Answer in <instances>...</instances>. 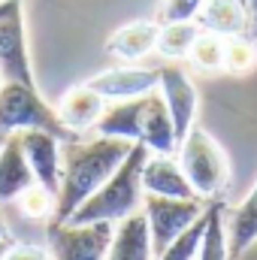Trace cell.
<instances>
[{
  "mask_svg": "<svg viewBox=\"0 0 257 260\" xmlns=\"http://www.w3.org/2000/svg\"><path fill=\"white\" fill-rule=\"evenodd\" d=\"M142 100H145V94L106 106L100 121H97V136H112V139H124V142L136 145L139 142V124H142Z\"/></svg>",
  "mask_w": 257,
  "mask_h": 260,
  "instance_id": "ac0fdd59",
  "label": "cell"
},
{
  "mask_svg": "<svg viewBox=\"0 0 257 260\" xmlns=\"http://www.w3.org/2000/svg\"><path fill=\"white\" fill-rule=\"evenodd\" d=\"M200 24L197 21H173V24H160V34H157V49L167 61H176V58H188L194 40L200 37Z\"/></svg>",
  "mask_w": 257,
  "mask_h": 260,
  "instance_id": "44dd1931",
  "label": "cell"
},
{
  "mask_svg": "<svg viewBox=\"0 0 257 260\" xmlns=\"http://www.w3.org/2000/svg\"><path fill=\"white\" fill-rule=\"evenodd\" d=\"M139 145H145L148 154H173L179 148V136L173 127L170 109L164 103V97L154 91L145 94L142 100V124H139Z\"/></svg>",
  "mask_w": 257,
  "mask_h": 260,
  "instance_id": "8fae6325",
  "label": "cell"
},
{
  "mask_svg": "<svg viewBox=\"0 0 257 260\" xmlns=\"http://www.w3.org/2000/svg\"><path fill=\"white\" fill-rule=\"evenodd\" d=\"M179 167L200 200H215L230 182V160L224 148L197 124L179 142Z\"/></svg>",
  "mask_w": 257,
  "mask_h": 260,
  "instance_id": "3957f363",
  "label": "cell"
},
{
  "mask_svg": "<svg viewBox=\"0 0 257 260\" xmlns=\"http://www.w3.org/2000/svg\"><path fill=\"white\" fill-rule=\"evenodd\" d=\"M257 242V182L248 191V197L233 209L227 221V245H230V260L242 257Z\"/></svg>",
  "mask_w": 257,
  "mask_h": 260,
  "instance_id": "d6986e66",
  "label": "cell"
},
{
  "mask_svg": "<svg viewBox=\"0 0 257 260\" xmlns=\"http://www.w3.org/2000/svg\"><path fill=\"white\" fill-rule=\"evenodd\" d=\"M257 67V49L248 34L224 37V73L230 76H248Z\"/></svg>",
  "mask_w": 257,
  "mask_h": 260,
  "instance_id": "7402d4cb",
  "label": "cell"
},
{
  "mask_svg": "<svg viewBox=\"0 0 257 260\" xmlns=\"http://www.w3.org/2000/svg\"><path fill=\"white\" fill-rule=\"evenodd\" d=\"M106 260H154L148 221H145L142 212H133L130 218L115 224Z\"/></svg>",
  "mask_w": 257,
  "mask_h": 260,
  "instance_id": "9a60e30c",
  "label": "cell"
},
{
  "mask_svg": "<svg viewBox=\"0 0 257 260\" xmlns=\"http://www.w3.org/2000/svg\"><path fill=\"white\" fill-rule=\"evenodd\" d=\"M30 185H37L34 170L24 157L18 133H9L0 145V203H15Z\"/></svg>",
  "mask_w": 257,
  "mask_h": 260,
  "instance_id": "4fadbf2b",
  "label": "cell"
},
{
  "mask_svg": "<svg viewBox=\"0 0 257 260\" xmlns=\"http://www.w3.org/2000/svg\"><path fill=\"white\" fill-rule=\"evenodd\" d=\"M6 136H9V133H3V130H0V145H3V139H6Z\"/></svg>",
  "mask_w": 257,
  "mask_h": 260,
  "instance_id": "4dcf8cb0",
  "label": "cell"
},
{
  "mask_svg": "<svg viewBox=\"0 0 257 260\" xmlns=\"http://www.w3.org/2000/svg\"><path fill=\"white\" fill-rule=\"evenodd\" d=\"M203 230H206V212L194 221L185 233H179L154 260H194L197 251H200V242H203Z\"/></svg>",
  "mask_w": 257,
  "mask_h": 260,
  "instance_id": "cb8c5ba5",
  "label": "cell"
},
{
  "mask_svg": "<svg viewBox=\"0 0 257 260\" xmlns=\"http://www.w3.org/2000/svg\"><path fill=\"white\" fill-rule=\"evenodd\" d=\"M0 76L3 82L37 85L27 52L24 0H0Z\"/></svg>",
  "mask_w": 257,
  "mask_h": 260,
  "instance_id": "5b68a950",
  "label": "cell"
},
{
  "mask_svg": "<svg viewBox=\"0 0 257 260\" xmlns=\"http://www.w3.org/2000/svg\"><path fill=\"white\" fill-rule=\"evenodd\" d=\"M203 3H206V0H160L157 18H160V24H173V21H197Z\"/></svg>",
  "mask_w": 257,
  "mask_h": 260,
  "instance_id": "484cf974",
  "label": "cell"
},
{
  "mask_svg": "<svg viewBox=\"0 0 257 260\" xmlns=\"http://www.w3.org/2000/svg\"><path fill=\"white\" fill-rule=\"evenodd\" d=\"M115 224H58L49 227L52 260H106Z\"/></svg>",
  "mask_w": 257,
  "mask_h": 260,
  "instance_id": "52a82bcc",
  "label": "cell"
},
{
  "mask_svg": "<svg viewBox=\"0 0 257 260\" xmlns=\"http://www.w3.org/2000/svg\"><path fill=\"white\" fill-rule=\"evenodd\" d=\"M206 212L203 200H170V197H145L142 203V215L148 221V233H151V248L154 257L179 236L191 227L194 221Z\"/></svg>",
  "mask_w": 257,
  "mask_h": 260,
  "instance_id": "8992f818",
  "label": "cell"
},
{
  "mask_svg": "<svg viewBox=\"0 0 257 260\" xmlns=\"http://www.w3.org/2000/svg\"><path fill=\"white\" fill-rule=\"evenodd\" d=\"M24 157L34 170L37 185H43L49 194L58 197L61 191V139L43 130H24L18 133Z\"/></svg>",
  "mask_w": 257,
  "mask_h": 260,
  "instance_id": "30bf717a",
  "label": "cell"
},
{
  "mask_svg": "<svg viewBox=\"0 0 257 260\" xmlns=\"http://www.w3.org/2000/svg\"><path fill=\"white\" fill-rule=\"evenodd\" d=\"M157 34H160V24L154 21H130L109 37L106 52L121 61H142L157 49Z\"/></svg>",
  "mask_w": 257,
  "mask_h": 260,
  "instance_id": "2e32d148",
  "label": "cell"
},
{
  "mask_svg": "<svg viewBox=\"0 0 257 260\" xmlns=\"http://www.w3.org/2000/svg\"><path fill=\"white\" fill-rule=\"evenodd\" d=\"M18 203V209H21V215L24 218H30V221H46V218H52L55 221V209H58V197L49 194L43 185H30L24 194L15 200Z\"/></svg>",
  "mask_w": 257,
  "mask_h": 260,
  "instance_id": "d4e9b609",
  "label": "cell"
},
{
  "mask_svg": "<svg viewBox=\"0 0 257 260\" xmlns=\"http://www.w3.org/2000/svg\"><path fill=\"white\" fill-rule=\"evenodd\" d=\"M103 109H106V100H103L97 91H91L88 85L70 88L64 97L58 100V106H55V112H58L61 124L67 127V133L97 127V121H100Z\"/></svg>",
  "mask_w": 257,
  "mask_h": 260,
  "instance_id": "5bb4252c",
  "label": "cell"
},
{
  "mask_svg": "<svg viewBox=\"0 0 257 260\" xmlns=\"http://www.w3.org/2000/svg\"><path fill=\"white\" fill-rule=\"evenodd\" d=\"M145 145H133L121 167L88 197L73 218L64 224H118L130 218L142 203V167H145Z\"/></svg>",
  "mask_w": 257,
  "mask_h": 260,
  "instance_id": "7a4b0ae2",
  "label": "cell"
},
{
  "mask_svg": "<svg viewBox=\"0 0 257 260\" xmlns=\"http://www.w3.org/2000/svg\"><path fill=\"white\" fill-rule=\"evenodd\" d=\"M197 260H230V245H227V221H224V206L212 200L206 206V230Z\"/></svg>",
  "mask_w": 257,
  "mask_h": 260,
  "instance_id": "ffe728a7",
  "label": "cell"
},
{
  "mask_svg": "<svg viewBox=\"0 0 257 260\" xmlns=\"http://www.w3.org/2000/svg\"><path fill=\"white\" fill-rule=\"evenodd\" d=\"M0 130L3 133L43 130V133L58 136L61 142L70 139L55 106H49L40 97L37 85H21V82H3L0 85Z\"/></svg>",
  "mask_w": 257,
  "mask_h": 260,
  "instance_id": "277c9868",
  "label": "cell"
},
{
  "mask_svg": "<svg viewBox=\"0 0 257 260\" xmlns=\"http://www.w3.org/2000/svg\"><path fill=\"white\" fill-rule=\"evenodd\" d=\"M3 260H52V254L40 245H9Z\"/></svg>",
  "mask_w": 257,
  "mask_h": 260,
  "instance_id": "4316f807",
  "label": "cell"
},
{
  "mask_svg": "<svg viewBox=\"0 0 257 260\" xmlns=\"http://www.w3.org/2000/svg\"><path fill=\"white\" fill-rule=\"evenodd\" d=\"M133 142L97 136L91 142H70L61 154V191H58V209L55 221L64 224L73 212L94 194L130 154Z\"/></svg>",
  "mask_w": 257,
  "mask_h": 260,
  "instance_id": "6da1fadb",
  "label": "cell"
},
{
  "mask_svg": "<svg viewBox=\"0 0 257 260\" xmlns=\"http://www.w3.org/2000/svg\"><path fill=\"white\" fill-rule=\"evenodd\" d=\"M142 194L170 197V200H194V188L185 179L179 160L173 154H148L142 167Z\"/></svg>",
  "mask_w": 257,
  "mask_h": 260,
  "instance_id": "7c38bea8",
  "label": "cell"
},
{
  "mask_svg": "<svg viewBox=\"0 0 257 260\" xmlns=\"http://www.w3.org/2000/svg\"><path fill=\"white\" fill-rule=\"evenodd\" d=\"M9 245H12V242H9V239L3 236V239H0V260L6 257V251H9Z\"/></svg>",
  "mask_w": 257,
  "mask_h": 260,
  "instance_id": "f1b7e54d",
  "label": "cell"
},
{
  "mask_svg": "<svg viewBox=\"0 0 257 260\" xmlns=\"http://www.w3.org/2000/svg\"><path fill=\"white\" fill-rule=\"evenodd\" d=\"M188 61H191L197 70H203V73H218V70H224V37H218V34H200L197 40H194L191 52H188Z\"/></svg>",
  "mask_w": 257,
  "mask_h": 260,
  "instance_id": "603a6c76",
  "label": "cell"
},
{
  "mask_svg": "<svg viewBox=\"0 0 257 260\" xmlns=\"http://www.w3.org/2000/svg\"><path fill=\"white\" fill-rule=\"evenodd\" d=\"M200 24L218 37H239L248 34V9L245 0H206L200 9Z\"/></svg>",
  "mask_w": 257,
  "mask_h": 260,
  "instance_id": "e0dca14e",
  "label": "cell"
},
{
  "mask_svg": "<svg viewBox=\"0 0 257 260\" xmlns=\"http://www.w3.org/2000/svg\"><path fill=\"white\" fill-rule=\"evenodd\" d=\"M91 91H97L103 100H133L157 88V67H112L85 82Z\"/></svg>",
  "mask_w": 257,
  "mask_h": 260,
  "instance_id": "9c48e42d",
  "label": "cell"
},
{
  "mask_svg": "<svg viewBox=\"0 0 257 260\" xmlns=\"http://www.w3.org/2000/svg\"><path fill=\"white\" fill-rule=\"evenodd\" d=\"M6 236V227H3V218H0V239Z\"/></svg>",
  "mask_w": 257,
  "mask_h": 260,
  "instance_id": "f546056e",
  "label": "cell"
},
{
  "mask_svg": "<svg viewBox=\"0 0 257 260\" xmlns=\"http://www.w3.org/2000/svg\"><path fill=\"white\" fill-rule=\"evenodd\" d=\"M157 94L164 97V103L170 109V118H173V127H176V136L182 142L188 136V130L194 127L197 106H200V94L194 88L191 76L176 61L160 64L157 67Z\"/></svg>",
  "mask_w": 257,
  "mask_h": 260,
  "instance_id": "ba28073f",
  "label": "cell"
},
{
  "mask_svg": "<svg viewBox=\"0 0 257 260\" xmlns=\"http://www.w3.org/2000/svg\"><path fill=\"white\" fill-rule=\"evenodd\" d=\"M245 9H248V37L257 40V0H245Z\"/></svg>",
  "mask_w": 257,
  "mask_h": 260,
  "instance_id": "83f0119b",
  "label": "cell"
},
{
  "mask_svg": "<svg viewBox=\"0 0 257 260\" xmlns=\"http://www.w3.org/2000/svg\"><path fill=\"white\" fill-rule=\"evenodd\" d=\"M0 85H3V76H0Z\"/></svg>",
  "mask_w": 257,
  "mask_h": 260,
  "instance_id": "1f68e13d",
  "label": "cell"
}]
</instances>
